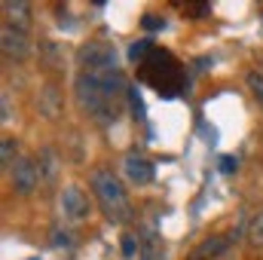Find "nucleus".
<instances>
[{"mask_svg":"<svg viewBox=\"0 0 263 260\" xmlns=\"http://www.w3.org/2000/svg\"><path fill=\"white\" fill-rule=\"evenodd\" d=\"M77 104L95 120V123H117L123 117V98H126V77L123 70H80L77 83Z\"/></svg>","mask_w":263,"mask_h":260,"instance_id":"nucleus-1","label":"nucleus"},{"mask_svg":"<svg viewBox=\"0 0 263 260\" xmlns=\"http://www.w3.org/2000/svg\"><path fill=\"white\" fill-rule=\"evenodd\" d=\"M138 80L147 83L159 98H175V95H181L187 89L184 65L168 49H159V46H153L150 55L138 65Z\"/></svg>","mask_w":263,"mask_h":260,"instance_id":"nucleus-2","label":"nucleus"},{"mask_svg":"<svg viewBox=\"0 0 263 260\" xmlns=\"http://www.w3.org/2000/svg\"><path fill=\"white\" fill-rule=\"evenodd\" d=\"M89 184H92V193L98 199V205H101V211H104V217L110 220V224H129L132 220V202L126 190H123V181L110 172V169H95L92 172V178H89Z\"/></svg>","mask_w":263,"mask_h":260,"instance_id":"nucleus-3","label":"nucleus"},{"mask_svg":"<svg viewBox=\"0 0 263 260\" xmlns=\"http://www.w3.org/2000/svg\"><path fill=\"white\" fill-rule=\"evenodd\" d=\"M77 62H80V70H117L120 67V55H117L114 43H107V40H89V43L80 46Z\"/></svg>","mask_w":263,"mask_h":260,"instance_id":"nucleus-4","label":"nucleus"},{"mask_svg":"<svg viewBox=\"0 0 263 260\" xmlns=\"http://www.w3.org/2000/svg\"><path fill=\"white\" fill-rule=\"evenodd\" d=\"M40 181H43V175H40V162L34 156H22L12 165V190L18 196H31Z\"/></svg>","mask_w":263,"mask_h":260,"instance_id":"nucleus-5","label":"nucleus"},{"mask_svg":"<svg viewBox=\"0 0 263 260\" xmlns=\"http://www.w3.org/2000/svg\"><path fill=\"white\" fill-rule=\"evenodd\" d=\"M123 175H126V181H129V184L144 187V184H150V181H153V162H150L144 153L132 150V153H126V159H123Z\"/></svg>","mask_w":263,"mask_h":260,"instance_id":"nucleus-6","label":"nucleus"},{"mask_svg":"<svg viewBox=\"0 0 263 260\" xmlns=\"http://www.w3.org/2000/svg\"><path fill=\"white\" fill-rule=\"evenodd\" d=\"M89 196L83 193L80 187H65L62 190V214H65L67 220H86L89 217Z\"/></svg>","mask_w":263,"mask_h":260,"instance_id":"nucleus-7","label":"nucleus"},{"mask_svg":"<svg viewBox=\"0 0 263 260\" xmlns=\"http://www.w3.org/2000/svg\"><path fill=\"white\" fill-rule=\"evenodd\" d=\"M0 43H3V55H6V59H12V62H22V59H28V55H31L28 34L15 31V28H9V25H3V31H0Z\"/></svg>","mask_w":263,"mask_h":260,"instance_id":"nucleus-8","label":"nucleus"},{"mask_svg":"<svg viewBox=\"0 0 263 260\" xmlns=\"http://www.w3.org/2000/svg\"><path fill=\"white\" fill-rule=\"evenodd\" d=\"M62 107H65L62 89H59L55 83H46V86L37 92V110H40L46 120H59V117H62Z\"/></svg>","mask_w":263,"mask_h":260,"instance_id":"nucleus-9","label":"nucleus"},{"mask_svg":"<svg viewBox=\"0 0 263 260\" xmlns=\"http://www.w3.org/2000/svg\"><path fill=\"white\" fill-rule=\"evenodd\" d=\"M3 15H6V25H9V28L28 34V28H31V6H28V3H22V0H6V3H3Z\"/></svg>","mask_w":263,"mask_h":260,"instance_id":"nucleus-10","label":"nucleus"},{"mask_svg":"<svg viewBox=\"0 0 263 260\" xmlns=\"http://www.w3.org/2000/svg\"><path fill=\"white\" fill-rule=\"evenodd\" d=\"M227 248H230L227 236H208V239H202L196 248L187 254V260H214L217 254H223Z\"/></svg>","mask_w":263,"mask_h":260,"instance_id":"nucleus-11","label":"nucleus"},{"mask_svg":"<svg viewBox=\"0 0 263 260\" xmlns=\"http://www.w3.org/2000/svg\"><path fill=\"white\" fill-rule=\"evenodd\" d=\"M37 162H40V175H43V181L55 184V178H59V169H62V159H59V153H55L52 147H43V150L37 153Z\"/></svg>","mask_w":263,"mask_h":260,"instance_id":"nucleus-12","label":"nucleus"},{"mask_svg":"<svg viewBox=\"0 0 263 260\" xmlns=\"http://www.w3.org/2000/svg\"><path fill=\"white\" fill-rule=\"evenodd\" d=\"M18 159H22V156H18V141H15L12 135H6V138L0 141V165L12 172V165H15Z\"/></svg>","mask_w":263,"mask_h":260,"instance_id":"nucleus-13","label":"nucleus"},{"mask_svg":"<svg viewBox=\"0 0 263 260\" xmlns=\"http://www.w3.org/2000/svg\"><path fill=\"white\" fill-rule=\"evenodd\" d=\"M248 242L254 248H263V211H257L251 217V224H248Z\"/></svg>","mask_w":263,"mask_h":260,"instance_id":"nucleus-14","label":"nucleus"},{"mask_svg":"<svg viewBox=\"0 0 263 260\" xmlns=\"http://www.w3.org/2000/svg\"><path fill=\"white\" fill-rule=\"evenodd\" d=\"M150 49H153V40H135L132 43V49H129V55H132V62H144L147 55H150Z\"/></svg>","mask_w":263,"mask_h":260,"instance_id":"nucleus-15","label":"nucleus"},{"mask_svg":"<svg viewBox=\"0 0 263 260\" xmlns=\"http://www.w3.org/2000/svg\"><path fill=\"white\" fill-rule=\"evenodd\" d=\"M248 89H251V95L257 98V104L263 107V73H257V70L248 73Z\"/></svg>","mask_w":263,"mask_h":260,"instance_id":"nucleus-16","label":"nucleus"},{"mask_svg":"<svg viewBox=\"0 0 263 260\" xmlns=\"http://www.w3.org/2000/svg\"><path fill=\"white\" fill-rule=\"evenodd\" d=\"M141 28H144V31H162V28H165V18H162V15L147 12V15L141 18Z\"/></svg>","mask_w":263,"mask_h":260,"instance_id":"nucleus-17","label":"nucleus"},{"mask_svg":"<svg viewBox=\"0 0 263 260\" xmlns=\"http://www.w3.org/2000/svg\"><path fill=\"white\" fill-rule=\"evenodd\" d=\"M73 245V236L67 233V230H52V248H70Z\"/></svg>","mask_w":263,"mask_h":260,"instance_id":"nucleus-18","label":"nucleus"},{"mask_svg":"<svg viewBox=\"0 0 263 260\" xmlns=\"http://www.w3.org/2000/svg\"><path fill=\"white\" fill-rule=\"evenodd\" d=\"M184 9V15H190V18H199V15H208V3H187V6H181Z\"/></svg>","mask_w":263,"mask_h":260,"instance_id":"nucleus-19","label":"nucleus"},{"mask_svg":"<svg viewBox=\"0 0 263 260\" xmlns=\"http://www.w3.org/2000/svg\"><path fill=\"white\" fill-rule=\"evenodd\" d=\"M132 254H138V236L126 233L123 236V257H132Z\"/></svg>","mask_w":263,"mask_h":260,"instance_id":"nucleus-20","label":"nucleus"},{"mask_svg":"<svg viewBox=\"0 0 263 260\" xmlns=\"http://www.w3.org/2000/svg\"><path fill=\"white\" fill-rule=\"evenodd\" d=\"M236 169H239V159L236 156H220V172L223 175H233Z\"/></svg>","mask_w":263,"mask_h":260,"instance_id":"nucleus-21","label":"nucleus"},{"mask_svg":"<svg viewBox=\"0 0 263 260\" xmlns=\"http://www.w3.org/2000/svg\"><path fill=\"white\" fill-rule=\"evenodd\" d=\"M0 114H3V117H0L3 123L12 120V114H9V95H6V92H3V98H0Z\"/></svg>","mask_w":263,"mask_h":260,"instance_id":"nucleus-22","label":"nucleus"},{"mask_svg":"<svg viewBox=\"0 0 263 260\" xmlns=\"http://www.w3.org/2000/svg\"><path fill=\"white\" fill-rule=\"evenodd\" d=\"M31 260H37V257H31Z\"/></svg>","mask_w":263,"mask_h":260,"instance_id":"nucleus-23","label":"nucleus"}]
</instances>
